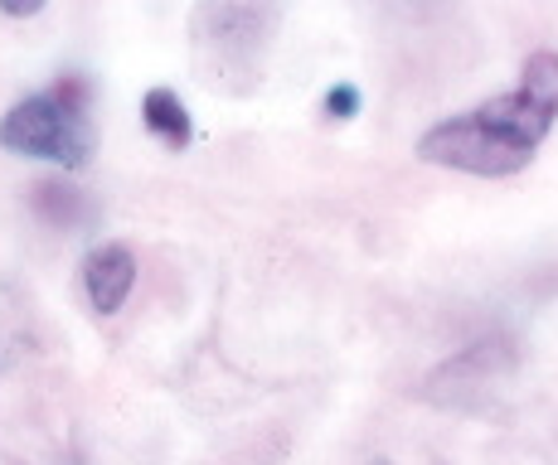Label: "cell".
<instances>
[{
    "label": "cell",
    "mask_w": 558,
    "mask_h": 465,
    "mask_svg": "<svg viewBox=\"0 0 558 465\" xmlns=\"http://www.w3.org/2000/svg\"><path fill=\"white\" fill-rule=\"evenodd\" d=\"M554 117L558 112L549 102H539L530 88H514V93H500L490 102L471 107V112L447 117L433 132H423L417 156L427 166L461 170V175L500 180L530 166L539 140L549 136Z\"/></svg>",
    "instance_id": "obj_1"
},
{
    "label": "cell",
    "mask_w": 558,
    "mask_h": 465,
    "mask_svg": "<svg viewBox=\"0 0 558 465\" xmlns=\"http://www.w3.org/2000/svg\"><path fill=\"white\" fill-rule=\"evenodd\" d=\"M277 29V10L267 0H199L195 20H190V39H195V63L204 83L214 88H253L263 73L267 45Z\"/></svg>",
    "instance_id": "obj_2"
},
{
    "label": "cell",
    "mask_w": 558,
    "mask_h": 465,
    "mask_svg": "<svg viewBox=\"0 0 558 465\" xmlns=\"http://www.w3.org/2000/svg\"><path fill=\"white\" fill-rule=\"evenodd\" d=\"M88 88L78 78H63L53 93H35L25 102H15L0 117V146L15 156L53 160L63 170L88 166L93 156V132H88Z\"/></svg>",
    "instance_id": "obj_3"
},
{
    "label": "cell",
    "mask_w": 558,
    "mask_h": 465,
    "mask_svg": "<svg viewBox=\"0 0 558 465\" xmlns=\"http://www.w3.org/2000/svg\"><path fill=\"white\" fill-rule=\"evenodd\" d=\"M136 286V257L126 243H102L88 253V262H83V291H88L93 310L98 316H112V310H122V301L132 296Z\"/></svg>",
    "instance_id": "obj_4"
},
{
    "label": "cell",
    "mask_w": 558,
    "mask_h": 465,
    "mask_svg": "<svg viewBox=\"0 0 558 465\" xmlns=\"http://www.w3.org/2000/svg\"><path fill=\"white\" fill-rule=\"evenodd\" d=\"M142 122L151 126V132L166 140L170 150H185L190 146V112H185V102H180L170 88H151V93H146Z\"/></svg>",
    "instance_id": "obj_5"
},
{
    "label": "cell",
    "mask_w": 558,
    "mask_h": 465,
    "mask_svg": "<svg viewBox=\"0 0 558 465\" xmlns=\"http://www.w3.org/2000/svg\"><path fill=\"white\" fill-rule=\"evenodd\" d=\"M520 88H530L539 102H549L558 112V53H549V49L530 53L520 69Z\"/></svg>",
    "instance_id": "obj_6"
},
{
    "label": "cell",
    "mask_w": 558,
    "mask_h": 465,
    "mask_svg": "<svg viewBox=\"0 0 558 465\" xmlns=\"http://www.w3.org/2000/svg\"><path fill=\"white\" fill-rule=\"evenodd\" d=\"M35 204L49 213V219H63V223L73 219V209H78V213L88 209V204H83V194L73 189V185H39L35 189Z\"/></svg>",
    "instance_id": "obj_7"
},
{
    "label": "cell",
    "mask_w": 558,
    "mask_h": 465,
    "mask_svg": "<svg viewBox=\"0 0 558 465\" xmlns=\"http://www.w3.org/2000/svg\"><path fill=\"white\" fill-rule=\"evenodd\" d=\"M355 112H360V88L355 83H336V88L326 93V117L330 122H350Z\"/></svg>",
    "instance_id": "obj_8"
},
{
    "label": "cell",
    "mask_w": 558,
    "mask_h": 465,
    "mask_svg": "<svg viewBox=\"0 0 558 465\" xmlns=\"http://www.w3.org/2000/svg\"><path fill=\"white\" fill-rule=\"evenodd\" d=\"M0 10H5V15H39V10H45V0H0Z\"/></svg>",
    "instance_id": "obj_9"
}]
</instances>
